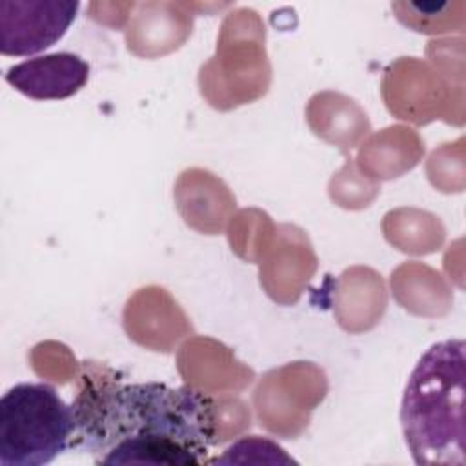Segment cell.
Instances as JSON below:
<instances>
[{
  "mask_svg": "<svg viewBox=\"0 0 466 466\" xmlns=\"http://www.w3.org/2000/svg\"><path fill=\"white\" fill-rule=\"evenodd\" d=\"M71 448L96 464L187 466L217 444V406L193 386L122 382L84 366Z\"/></svg>",
  "mask_w": 466,
  "mask_h": 466,
  "instance_id": "6da1fadb",
  "label": "cell"
},
{
  "mask_svg": "<svg viewBox=\"0 0 466 466\" xmlns=\"http://www.w3.org/2000/svg\"><path fill=\"white\" fill-rule=\"evenodd\" d=\"M464 350L457 339L433 344L408 379L400 424L420 466L464 464Z\"/></svg>",
  "mask_w": 466,
  "mask_h": 466,
  "instance_id": "7a4b0ae2",
  "label": "cell"
},
{
  "mask_svg": "<svg viewBox=\"0 0 466 466\" xmlns=\"http://www.w3.org/2000/svg\"><path fill=\"white\" fill-rule=\"evenodd\" d=\"M75 410L44 382H22L0 400V464L42 466L71 448Z\"/></svg>",
  "mask_w": 466,
  "mask_h": 466,
  "instance_id": "3957f363",
  "label": "cell"
},
{
  "mask_svg": "<svg viewBox=\"0 0 466 466\" xmlns=\"http://www.w3.org/2000/svg\"><path fill=\"white\" fill-rule=\"evenodd\" d=\"M78 2H0V51L22 56L60 40L75 20Z\"/></svg>",
  "mask_w": 466,
  "mask_h": 466,
  "instance_id": "277c9868",
  "label": "cell"
},
{
  "mask_svg": "<svg viewBox=\"0 0 466 466\" xmlns=\"http://www.w3.org/2000/svg\"><path fill=\"white\" fill-rule=\"evenodd\" d=\"M89 78V64L73 53H51L24 60L5 71V80L35 100H62L78 93Z\"/></svg>",
  "mask_w": 466,
  "mask_h": 466,
  "instance_id": "5b68a950",
  "label": "cell"
}]
</instances>
